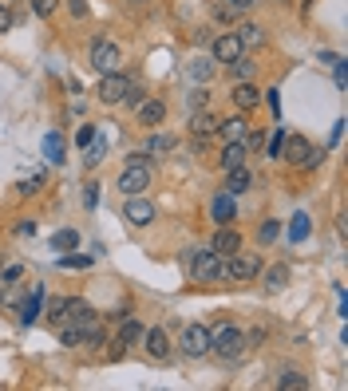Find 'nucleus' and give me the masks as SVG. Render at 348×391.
<instances>
[{
    "mask_svg": "<svg viewBox=\"0 0 348 391\" xmlns=\"http://www.w3.org/2000/svg\"><path fill=\"white\" fill-rule=\"evenodd\" d=\"M210 352L218 360H237V356L246 352V336L234 328V324H222V328L210 336Z\"/></svg>",
    "mask_w": 348,
    "mask_h": 391,
    "instance_id": "f257e3e1",
    "label": "nucleus"
},
{
    "mask_svg": "<svg viewBox=\"0 0 348 391\" xmlns=\"http://www.w3.org/2000/svg\"><path fill=\"white\" fill-rule=\"evenodd\" d=\"M261 273V257L258 253H230L226 257V281H253Z\"/></svg>",
    "mask_w": 348,
    "mask_h": 391,
    "instance_id": "f03ea898",
    "label": "nucleus"
},
{
    "mask_svg": "<svg viewBox=\"0 0 348 391\" xmlns=\"http://www.w3.org/2000/svg\"><path fill=\"white\" fill-rule=\"evenodd\" d=\"M226 277V257L206 249V253L194 257V281H222Z\"/></svg>",
    "mask_w": 348,
    "mask_h": 391,
    "instance_id": "7ed1b4c3",
    "label": "nucleus"
},
{
    "mask_svg": "<svg viewBox=\"0 0 348 391\" xmlns=\"http://www.w3.org/2000/svg\"><path fill=\"white\" fill-rule=\"evenodd\" d=\"M147 186H150V170H147V162H127L123 178H119V190H123L127 198H135V194H143Z\"/></svg>",
    "mask_w": 348,
    "mask_h": 391,
    "instance_id": "20e7f679",
    "label": "nucleus"
},
{
    "mask_svg": "<svg viewBox=\"0 0 348 391\" xmlns=\"http://www.w3.org/2000/svg\"><path fill=\"white\" fill-rule=\"evenodd\" d=\"M119 60H123V56H119V48H115L111 40H95V44H91V67H95V72H115V67H119Z\"/></svg>",
    "mask_w": 348,
    "mask_h": 391,
    "instance_id": "39448f33",
    "label": "nucleus"
},
{
    "mask_svg": "<svg viewBox=\"0 0 348 391\" xmlns=\"http://www.w3.org/2000/svg\"><path fill=\"white\" fill-rule=\"evenodd\" d=\"M127 87H131V79H127V75L107 72V75L100 79V99H103V103H123Z\"/></svg>",
    "mask_w": 348,
    "mask_h": 391,
    "instance_id": "423d86ee",
    "label": "nucleus"
},
{
    "mask_svg": "<svg viewBox=\"0 0 348 391\" xmlns=\"http://www.w3.org/2000/svg\"><path fill=\"white\" fill-rule=\"evenodd\" d=\"M123 218H127V225H150L155 221V206H150L147 198H127V206H123Z\"/></svg>",
    "mask_w": 348,
    "mask_h": 391,
    "instance_id": "0eeeda50",
    "label": "nucleus"
},
{
    "mask_svg": "<svg viewBox=\"0 0 348 391\" xmlns=\"http://www.w3.org/2000/svg\"><path fill=\"white\" fill-rule=\"evenodd\" d=\"M309 138L305 135H289V138H281V159L289 162V166H301V162L309 159Z\"/></svg>",
    "mask_w": 348,
    "mask_h": 391,
    "instance_id": "6e6552de",
    "label": "nucleus"
},
{
    "mask_svg": "<svg viewBox=\"0 0 348 391\" xmlns=\"http://www.w3.org/2000/svg\"><path fill=\"white\" fill-rule=\"evenodd\" d=\"M182 352L187 356H206L210 352V332L202 328V324H190V328L182 332Z\"/></svg>",
    "mask_w": 348,
    "mask_h": 391,
    "instance_id": "1a4fd4ad",
    "label": "nucleus"
},
{
    "mask_svg": "<svg viewBox=\"0 0 348 391\" xmlns=\"http://www.w3.org/2000/svg\"><path fill=\"white\" fill-rule=\"evenodd\" d=\"M218 135H222L226 143H246V135H249V122L242 119V115H230V119H218Z\"/></svg>",
    "mask_w": 348,
    "mask_h": 391,
    "instance_id": "9d476101",
    "label": "nucleus"
},
{
    "mask_svg": "<svg viewBox=\"0 0 348 391\" xmlns=\"http://www.w3.org/2000/svg\"><path fill=\"white\" fill-rule=\"evenodd\" d=\"M242 40L237 36H218L214 40V60H222V63H234V60H242Z\"/></svg>",
    "mask_w": 348,
    "mask_h": 391,
    "instance_id": "9b49d317",
    "label": "nucleus"
},
{
    "mask_svg": "<svg viewBox=\"0 0 348 391\" xmlns=\"http://www.w3.org/2000/svg\"><path fill=\"white\" fill-rule=\"evenodd\" d=\"M135 115H139V122H147V127H159L162 119H166V103L162 99H143L135 107Z\"/></svg>",
    "mask_w": 348,
    "mask_h": 391,
    "instance_id": "f8f14e48",
    "label": "nucleus"
},
{
    "mask_svg": "<svg viewBox=\"0 0 348 391\" xmlns=\"http://www.w3.org/2000/svg\"><path fill=\"white\" fill-rule=\"evenodd\" d=\"M143 340H147V352L155 356V360H166V356H171V336H166L162 328L143 332Z\"/></svg>",
    "mask_w": 348,
    "mask_h": 391,
    "instance_id": "ddd939ff",
    "label": "nucleus"
},
{
    "mask_svg": "<svg viewBox=\"0 0 348 391\" xmlns=\"http://www.w3.org/2000/svg\"><path fill=\"white\" fill-rule=\"evenodd\" d=\"M214 221H218V225H230V221L237 218V206H234V194H218L214 198Z\"/></svg>",
    "mask_w": 348,
    "mask_h": 391,
    "instance_id": "4468645a",
    "label": "nucleus"
},
{
    "mask_svg": "<svg viewBox=\"0 0 348 391\" xmlns=\"http://www.w3.org/2000/svg\"><path fill=\"white\" fill-rule=\"evenodd\" d=\"M237 249H242V237H237V230L222 225V230H218V237H214V253L230 257V253H237Z\"/></svg>",
    "mask_w": 348,
    "mask_h": 391,
    "instance_id": "2eb2a0df",
    "label": "nucleus"
},
{
    "mask_svg": "<svg viewBox=\"0 0 348 391\" xmlns=\"http://www.w3.org/2000/svg\"><path fill=\"white\" fill-rule=\"evenodd\" d=\"M218 131V119L214 115H206V111H194V119H190V135L194 138H206Z\"/></svg>",
    "mask_w": 348,
    "mask_h": 391,
    "instance_id": "dca6fc26",
    "label": "nucleus"
},
{
    "mask_svg": "<svg viewBox=\"0 0 348 391\" xmlns=\"http://www.w3.org/2000/svg\"><path fill=\"white\" fill-rule=\"evenodd\" d=\"M40 301H44V289H32V293L24 296V301H20V320H24V324H32V320H36V312H40Z\"/></svg>",
    "mask_w": 348,
    "mask_h": 391,
    "instance_id": "f3484780",
    "label": "nucleus"
},
{
    "mask_svg": "<svg viewBox=\"0 0 348 391\" xmlns=\"http://www.w3.org/2000/svg\"><path fill=\"white\" fill-rule=\"evenodd\" d=\"M258 99H261V91H258L253 83H237V87H234V103H237L242 111L258 107Z\"/></svg>",
    "mask_w": 348,
    "mask_h": 391,
    "instance_id": "a211bd4d",
    "label": "nucleus"
},
{
    "mask_svg": "<svg viewBox=\"0 0 348 391\" xmlns=\"http://www.w3.org/2000/svg\"><path fill=\"white\" fill-rule=\"evenodd\" d=\"M246 162V143H226V150H222V166L226 170H237Z\"/></svg>",
    "mask_w": 348,
    "mask_h": 391,
    "instance_id": "6ab92c4d",
    "label": "nucleus"
},
{
    "mask_svg": "<svg viewBox=\"0 0 348 391\" xmlns=\"http://www.w3.org/2000/svg\"><path fill=\"white\" fill-rule=\"evenodd\" d=\"M309 230H313L309 214H297V218L289 221V241H293V245H301L305 237H309Z\"/></svg>",
    "mask_w": 348,
    "mask_h": 391,
    "instance_id": "aec40b11",
    "label": "nucleus"
},
{
    "mask_svg": "<svg viewBox=\"0 0 348 391\" xmlns=\"http://www.w3.org/2000/svg\"><path fill=\"white\" fill-rule=\"evenodd\" d=\"M91 320V317H87ZM87 320H72L68 328L60 332V344H68V348H75V344H84V328H87Z\"/></svg>",
    "mask_w": 348,
    "mask_h": 391,
    "instance_id": "412c9836",
    "label": "nucleus"
},
{
    "mask_svg": "<svg viewBox=\"0 0 348 391\" xmlns=\"http://www.w3.org/2000/svg\"><path fill=\"white\" fill-rule=\"evenodd\" d=\"M249 186H253L249 182V174L237 166V170H230V178H226V194H246Z\"/></svg>",
    "mask_w": 348,
    "mask_h": 391,
    "instance_id": "4be33fe9",
    "label": "nucleus"
},
{
    "mask_svg": "<svg viewBox=\"0 0 348 391\" xmlns=\"http://www.w3.org/2000/svg\"><path fill=\"white\" fill-rule=\"evenodd\" d=\"M63 150H68V147H63V135H56V131H52V135L44 138V154H48V162H63V159H68Z\"/></svg>",
    "mask_w": 348,
    "mask_h": 391,
    "instance_id": "5701e85b",
    "label": "nucleus"
},
{
    "mask_svg": "<svg viewBox=\"0 0 348 391\" xmlns=\"http://www.w3.org/2000/svg\"><path fill=\"white\" fill-rule=\"evenodd\" d=\"M285 285H289V265H274L269 277H265V289H269V293H281Z\"/></svg>",
    "mask_w": 348,
    "mask_h": 391,
    "instance_id": "b1692460",
    "label": "nucleus"
},
{
    "mask_svg": "<svg viewBox=\"0 0 348 391\" xmlns=\"http://www.w3.org/2000/svg\"><path fill=\"white\" fill-rule=\"evenodd\" d=\"M234 36L242 40V48H258L261 40H265V32L258 24H242V32H234Z\"/></svg>",
    "mask_w": 348,
    "mask_h": 391,
    "instance_id": "393cba45",
    "label": "nucleus"
},
{
    "mask_svg": "<svg viewBox=\"0 0 348 391\" xmlns=\"http://www.w3.org/2000/svg\"><path fill=\"white\" fill-rule=\"evenodd\" d=\"M63 312H68V320H87L91 317V305L79 301V296H72V301H63Z\"/></svg>",
    "mask_w": 348,
    "mask_h": 391,
    "instance_id": "a878e982",
    "label": "nucleus"
},
{
    "mask_svg": "<svg viewBox=\"0 0 348 391\" xmlns=\"http://www.w3.org/2000/svg\"><path fill=\"white\" fill-rule=\"evenodd\" d=\"M143 340V324L139 320H123V328H119V344H139Z\"/></svg>",
    "mask_w": 348,
    "mask_h": 391,
    "instance_id": "bb28decb",
    "label": "nucleus"
},
{
    "mask_svg": "<svg viewBox=\"0 0 348 391\" xmlns=\"http://www.w3.org/2000/svg\"><path fill=\"white\" fill-rule=\"evenodd\" d=\"M75 245H79V233L75 230H60L52 237V249H75Z\"/></svg>",
    "mask_w": 348,
    "mask_h": 391,
    "instance_id": "cd10ccee",
    "label": "nucleus"
},
{
    "mask_svg": "<svg viewBox=\"0 0 348 391\" xmlns=\"http://www.w3.org/2000/svg\"><path fill=\"white\" fill-rule=\"evenodd\" d=\"M91 265V257H84V253H63L60 257V269H87Z\"/></svg>",
    "mask_w": 348,
    "mask_h": 391,
    "instance_id": "c85d7f7f",
    "label": "nucleus"
},
{
    "mask_svg": "<svg viewBox=\"0 0 348 391\" xmlns=\"http://www.w3.org/2000/svg\"><path fill=\"white\" fill-rule=\"evenodd\" d=\"M147 150L150 154H166V150H174V135H155L147 143Z\"/></svg>",
    "mask_w": 348,
    "mask_h": 391,
    "instance_id": "c756f323",
    "label": "nucleus"
},
{
    "mask_svg": "<svg viewBox=\"0 0 348 391\" xmlns=\"http://www.w3.org/2000/svg\"><path fill=\"white\" fill-rule=\"evenodd\" d=\"M214 75V63L198 60V63H190V79H210Z\"/></svg>",
    "mask_w": 348,
    "mask_h": 391,
    "instance_id": "7c9ffc66",
    "label": "nucleus"
},
{
    "mask_svg": "<svg viewBox=\"0 0 348 391\" xmlns=\"http://www.w3.org/2000/svg\"><path fill=\"white\" fill-rule=\"evenodd\" d=\"M277 233H281V225H277V221H265V225H261V245H269V241H277Z\"/></svg>",
    "mask_w": 348,
    "mask_h": 391,
    "instance_id": "2f4dec72",
    "label": "nucleus"
},
{
    "mask_svg": "<svg viewBox=\"0 0 348 391\" xmlns=\"http://www.w3.org/2000/svg\"><path fill=\"white\" fill-rule=\"evenodd\" d=\"M40 186H44V174H36V178H24V182H20V194L32 198V194L40 190Z\"/></svg>",
    "mask_w": 348,
    "mask_h": 391,
    "instance_id": "473e14b6",
    "label": "nucleus"
},
{
    "mask_svg": "<svg viewBox=\"0 0 348 391\" xmlns=\"http://www.w3.org/2000/svg\"><path fill=\"white\" fill-rule=\"evenodd\" d=\"M281 388L301 391V388H305V376H301V372H285V376H281Z\"/></svg>",
    "mask_w": 348,
    "mask_h": 391,
    "instance_id": "72a5a7b5",
    "label": "nucleus"
},
{
    "mask_svg": "<svg viewBox=\"0 0 348 391\" xmlns=\"http://www.w3.org/2000/svg\"><path fill=\"white\" fill-rule=\"evenodd\" d=\"M56 4H60V0H32L36 16H52V13H56Z\"/></svg>",
    "mask_w": 348,
    "mask_h": 391,
    "instance_id": "f704fd0d",
    "label": "nucleus"
},
{
    "mask_svg": "<svg viewBox=\"0 0 348 391\" xmlns=\"http://www.w3.org/2000/svg\"><path fill=\"white\" fill-rule=\"evenodd\" d=\"M143 87H127V95H123V103H131V107H139V103H143Z\"/></svg>",
    "mask_w": 348,
    "mask_h": 391,
    "instance_id": "c9c22d12",
    "label": "nucleus"
},
{
    "mask_svg": "<svg viewBox=\"0 0 348 391\" xmlns=\"http://www.w3.org/2000/svg\"><path fill=\"white\" fill-rule=\"evenodd\" d=\"M187 103H190V111H202V107H206V91H190Z\"/></svg>",
    "mask_w": 348,
    "mask_h": 391,
    "instance_id": "e433bc0d",
    "label": "nucleus"
},
{
    "mask_svg": "<svg viewBox=\"0 0 348 391\" xmlns=\"http://www.w3.org/2000/svg\"><path fill=\"white\" fill-rule=\"evenodd\" d=\"M226 67H234V75H242V79L253 72V63H249V60H234V63H226Z\"/></svg>",
    "mask_w": 348,
    "mask_h": 391,
    "instance_id": "4c0bfd02",
    "label": "nucleus"
},
{
    "mask_svg": "<svg viewBox=\"0 0 348 391\" xmlns=\"http://www.w3.org/2000/svg\"><path fill=\"white\" fill-rule=\"evenodd\" d=\"M91 138H95V127H91V122H87V127H79V135H75V143H79V147H87Z\"/></svg>",
    "mask_w": 348,
    "mask_h": 391,
    "instance_id": "58836bf2",
    "label": "nucleus"
},
{
    "mask_svg": "<svg viewBox=\"0 0 348 391\" xmlns=\"http://www.w3.org/2000/svg\"><path fill=\"white\" fill-rule=\"evenodd\" d=\"M333 67H336V87H348V67H345V60H336Z\"/></svg>",
    "mask_w": 348,
    "mask_h": 391,
    "instance_id": "ea45409f",
    "label": "nucleus"
},
{
    "mask_svg": "<svg viewBox=\"0 0 348 391\" xmlns=\"http://www.w3.org/2000/svg\"><path fill=\"white\" fill-rule=\"evenodd\" d=\"M48 317H52V320H60V317H63V296H52V305H48Z\"/></svg>",
    "mask_w": 348,
    "mask_h": 391,
    "instance_id": "a19ab883",
    "label": "nucleus"
},
{
    "mask_svg": "<svg viewBox=\"0 0 348 391\" xmlns=\"http://www.w3.org/2000/svg\"><path fill=\"white\" fill-rule=\"evenodd\" d=\"M95 202H100V190H95V186H87V190H84V206L91 209Z\"/></svg>",
    "mask_w": 348,
    "mask_h": 391,
    "instance_id": "79ce46f5",
    "label": "nucleus"
},
{
    "mask_svg": "<svg viewBox=\"0 0 348 391\" xmlns=\"http://www.w3.org/2000/svg\"><path fill=\"white\" fill-rule=\"evenodd\" d=\"M8 28H13V13H8V8L0 4V32H8Z\"/></svg>",
    "mask_w": 348,
    "mask_h": 391,
    "instance_id": "37998d69",
    "label": "nucleus"
},
{
    "mask_svg": "<svg viewBox=\"0 0 348 391\" xmlns=\"http://www.w3.org/2000/svg\"><path fill=\"white\" fill-rule=\"evenodd\" d=\"M281 138H285V135L277 131V135H274V143H269V154H274V159H281Z\"/></svg>",
    "mask_w": 348,
    "mask_h": 391,
    "instance_id": "c03bdc74",
    "label": "nucleus"
},
{
    "mask_svg": "<svg viewBox=\"0 0 348 391\" xmlns=\"http://www.w3.org/2000/svg\"><path fill=\"white\" fill-rule=\"evenodd\" d=\"M16 277H20V265H8V269H4V285H13Z\"/></svg>",
    "mask_w": 348,
    "mask_h": 391,
    "instance_id": "a18cd8bd",
    "label": "nucleus"
},
{
    "mask_svg": "<svg viewBox=\"0 0 348 391\" xmlns=\"http://www.w3.org/2000/svg\"><path fill=\"white\" fill-rule=\"evenodd\" d=\"M72 13H75V16H84V13H87V4H84V0H72Z\"/></svg>",
    "mask_w": 348,
    "mask_h": 391,
    "instance_id": "49530a36",
    "label": "nucleus"
},
{
    "mask_svg": "<svg viewBox=\"0 0 348 391\" xmlns=\"http://www.w3.org/2000/svg\"><path fill=\"white\" fill-rule=\"evenodd\" d=\"M226 4H230V8H249L253 0H226Z\"/></svg>",
    "mask_w": 348,
    "mask_h": 391,
    "instance_id": "de8ad7c7",
    "label": "nucleus"
}]
</instances>
